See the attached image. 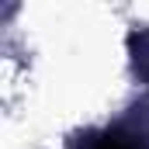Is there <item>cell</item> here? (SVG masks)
<instances>
[{
    "label": "cell",
    "instance_id": "cell-1",
    "mask_svg": "<svg viewBox=\"0 0 149 149\" xmlns=\"http://www.w3.org/2000/svg\"><path fill=\"white\" fill-rule=\"evenodd\" d=\"M97 149H142L139 139H132V135H121V132H111V135H104Z\"/></svg>",
    "mask_w": 149,
    "mask_h": 149
}]
</instances>
